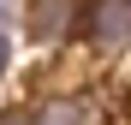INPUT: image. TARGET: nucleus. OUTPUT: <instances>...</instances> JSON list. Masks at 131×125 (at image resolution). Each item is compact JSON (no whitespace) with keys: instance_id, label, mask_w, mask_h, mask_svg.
Masks as SVG:
<instances>
[{"instance_id":"f257e3e1","label":"nucleus","mask_w":131,"mask_h":125,"mask_svg":"<svg viewBox=\"0 0 131 125\" xmlns=\"http://www.w3.org/2000/svg\"><path fill=\"white\" fill-rule=\"evenodd\" d=\"M83 42L95 60H113L131 48V0H83Z\"/></svg>"},{"instance_id":"f03ea898","label":"nucleus","mask_w":131,"mask_h":125,"mask_svg":"<svg viewBox=\"0 0 131 125\" xmlns=\"http://www.w3.org/2000/svg\"><path fill=\"white\" fill-rule=\"evenodd\" d=\"M24 30L42 42V48H54V42H66V36L83 30V6L78 0H30L24 6Z\"/></svg>"},{"instance_id":"7ed1b4c3","label":"nucleus","mask_w":131,"mask_h":125,"mask_svg":"<svg viewBox=\"0 0 131 125\" xmlns=\"http://www.w3.org/2000/svg\"><path fill=\"white\" fill-rule=\"evenodd\" d=\"M30 119L36 125H95L83 95H42L36 107H30Z\"/></svg>"},{"instance_id":"20e7f679","label":"nucleus","mask_w":131,"mask_h":125,"mask_svg":"<svg viewBox=\"0 0 131 125\" xmlns=\"http://www.w3.org/2000/svg\"><path fill=\"white\" fill-rule=\"evenodd\" d=\"M0 125H36L30 107H0Z\"/></svg>"},{"instance_id":"39448f33","label":"nucleus","mask_w":131,"mask_h":125,"mask_svg":"<svg viewBox=\"0 0 131 125\" xmlns=\"http://www.w3.org/2000/svg\"><path fill=\"white\" fill-rule=\"evenodd\" d=\"M6 66H12V36L0 30V77H6Z\"/></svg>"},{"instance_id":"423d86ee","label":"nucleus","mask_w":131,"mask_h":125,"mask_svg":"<svg viewBox=\"0 0 131 125\" xmlns=\"http://www.w3.org/2000/svg\"><path fill=\"white\" fill-rule=\"evenodd\" d=\"M12 12H18V6H12V0H0V24H12Z\"/></svg>"}]
</instances>
